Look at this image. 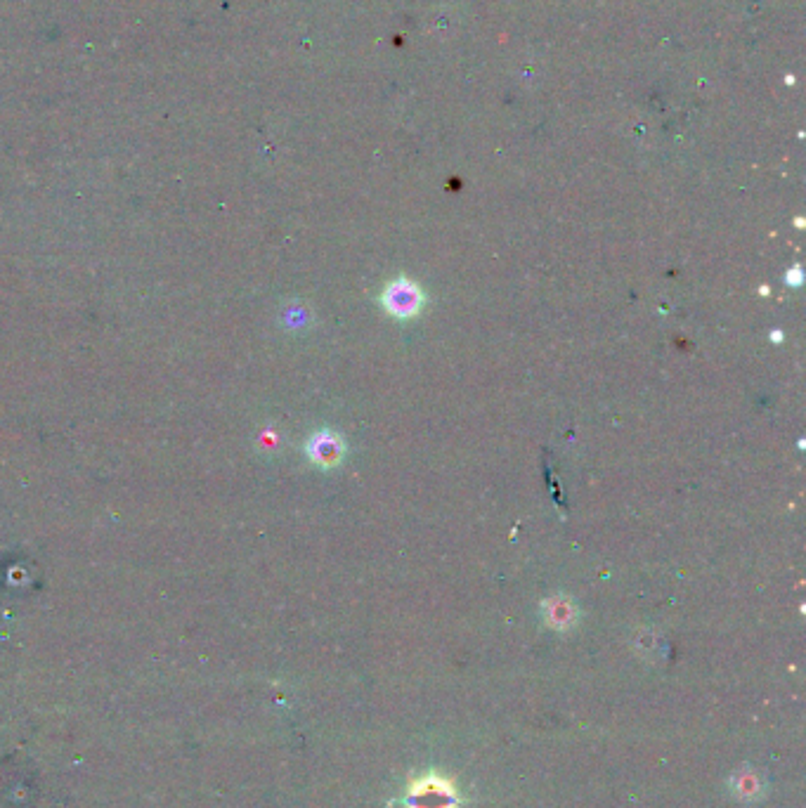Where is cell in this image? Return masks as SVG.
<instances>
[{"label": "cell", "mask_w": 806, "mask_h": 808, "mask_svg": "<svg viewBox=\"0 0 806 808\" xmlns=\"http://www.w3.org/2000/svg\"><path fill=\"white\" fill-rule=\"evenodd\" d=\"M421 303H424V296H421V291L409 279H398V282L390 284L386 293H383V305L395 317L416 315Z\"/></svg>", "instance_id": "cell-1"}, {"label": "cell", "mask_w": 806, "mask_h": 808, "mask_svg": "<svg viewBox=\"0 0 806 808\" xmlns=\"http://www.w3.org/2000/svg\"><path fill=\"white\" fill-rule=\"evenodd\" d=\"M308 454L317 466H336L343 456V442L331 430H322L308 442Z\"/></svg>", "instance_id": "cell-2"}]
</instances>
